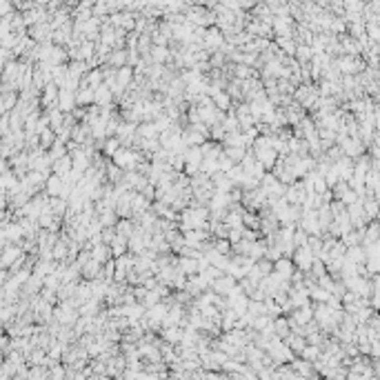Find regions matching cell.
<instances>
[{
  "label": "cell",
  "mask_w": 380,
  "mask_h": 380,
  "mask_svg": "<svg viewBox=\"0 0 380 380\" xmlns=\"http://www.w3.org/2000/svg\"><path fill=\"white\" fill-rule=\"evenodd\" d=\"M223 45H225V36L218 31V27H207V31H205V40H203V49L218 51Z\"/></svg>",
  "instance_id": "obj_1"
},
{
  "label": "cell",
  "mask_w": 380,
  "mask_h": 380,
  "mask_svg": "<svg viewBox=\"0 0 380 380\" xmlns=\"http://www.w3.org/2000/svg\"><path fill=\"white\" fill-rule=\"evenodd\" d=\"M292 263H293V267H298L300 271H309L311 263H314V254H311L307 247H298V249L292 254Z\"/></svg>",
  "instance_id": "obj_2"
},
{
  "label": "cell",
  "mask_w": 380,
  "mask_h": 380,
  "mask_svg": "<svg viewBox=\"0 0 380 380\" xmlns=\"http://www.w3.org/2000/svg\"><path fill=\"white\" fill-rule=\"evenodd\" d=\"M251 151H254V149H251ZM254 158H256V162H260V165H263L264 172H267V169H274L276 160H278V153H276L271 147H267V149H256Z\"/></svg>",
  "instance_id": "obj_3"
},
{
  "label": "cell",
  "mask_w": 380,
  "mask_h": 380,
  "mask_svg": "<svg viewBox=\"0 0 380 380\" xmlns=\"http://www.w3.org/2000/svg\"><path fill=\"white\" fill-rule=\"evenodd\" d=\"M293 271H296V269H293V263L289 258H280V260H276L274 263V274H278L285 283H289V278H292Z\"/></svg>",
  "instance_id": "obj_4"
},
{
  "label": "cell",
  "mask_w": 380,
  "mask_h": 380,
  "mask_svg": "<svg viewBox=\"0 0 380 380\" xmlns=\"http://www.w3.org/2000/svg\"><path fill=\"white\" fill-rule=\"evenodd\" d=\"M172 58V49L169 47H153L149 49V60H151V65H165V62Z\"/></svg>",
  "instance_id": "obj_5"
},
{
  "label": "cell",
  "mask_w": 380,
  "mask_h": 380,
  "mask_svg": "<svg viewBox=\"0 0 380 380\" xmlns=\"http://www.w3.org/2000/svg\"><path fill=\"white\" fill-rule=\"evenodd\" d=\"M236 287V280L232 278V276H220L218 280H213L211 283V289H213V293H220V296H225V293H229L232 289Z\"/></svg>",
  "instance_id": "obj_6"
},
{
  "label": "cell",
  "mask_w": 380,
  "mask_h": 380,
  "mask_svg": "<svg viewBox=\"0 0 380 380\" xmlns=\"http://www.w3.org/2000/svg\"><path fill=\"white\" fill-rule=\"evenodd\" d=\"M112 100H114V96H112V91H109V87H107L105 83H102L98 89H93V105L96 107L112 105Z\"/></svg>",
  "instance_id": "obj_7"
},
{
  "label": "cell",
  "mask_w": 380,
  "mask_h": 380,
  "mask_svg": "<svg viewBox=\"0 0 380 380\" xmlns=\"http://www.w3.org/2000/svg\"><path fill=\"white\" fill-rule=\"evenodd\" d=\"M131 80H134V71H131V67H120V69H116V85L122 89V91L131 85Z\"/></svg>",
  "instance_id": "obj_8"
},
{
  "label": "cell",
  "mask_w": 380,
  "mask_h": 380,
  "mask_svg": "<svg viewBox=\"0 0 380 380\" xmlns=\"http://www.w3.org/2000/svg\"><path fill=\"white\" fill-rule=\"evenodd\" d=\"M58 105H60V112H69L71 107L76 105V93L69 91V89H60V93H58Z\"/></svg>",
  "instance_id": "obj_9"
},
{
  "label": "cell",
  "mask_w": 380,
  "mask_h": 380,
  "mask_svg": "<svg viewBox=\"0 0 380 380\" xmlns=\"http://www.w3.org/2000/svg\"><path fill=\"white\" fill-rule=\"evenodd\" d=\"M85 274V278H91V280H96V278H100V271H102V264L100 263H96V260H91L89 258L87 263L83 264V269H80Z\"/></svg>",
  "instance_id": "obj_10"
},
{
  "label": "cell",
  "mask_w": 380,
  "mask_h": 380,
  "mask_svg": "<svg viewBox=\"0 0 380 380\" xmlns=\"http://www.w3.org/2000/svg\"><path fill=\"white\" fill-rule=\"evenodd\" d=\"M89 256H91V260H96V263H100V264H105V263H109V260H112V254H109V247H107V245L93 247V249L89 251Z\"/></svg>",
  "instance_id": "obj_11"
},
{
  "label": "cell",
  "mask_w": 380,
  "mask_h": 380,
  "mask_svg": "<svg viewBox=\"0 0 380 380\" xmlns=\"http://www.w3.org/2000/svg\"><path fill=\"white\" fill-rule=\"evenodd\" d=\"M96 218H98V223H100V227H102V229H107V227H116V223H118V216H116V211H114V209H107V211L98 213Z\"/></svg>",
  "instance_id": "obj_12"
},
{
  "label": "cell",
  "mask_w": 380,
  "mask_h": 380,
  "mask_svg": "<svg viewBox=\"0 0 380 380\" xmlns=\"http://www.w3.org/2000/svg\"><path fill=\"white\" fill-rule=\"evenodd\" d=\"M107 65H112L114 69L127 67V49H122V51H112V54H109V58H107Z\"/></svg>",
  "instance_id": "obj_13"
},
{
  "label": "cell",
  "mask_w": 380,
  "mask_h": 380,
  "mask_svg": "<svg viewBox=\"0 0 380 380\" xmlns=\"http://www.w3.org/2000/svg\"><path fill=\"white\" fill-rule=\"evenodd\" d=\"M182 160H185V165H198L203 162V151H200V147H187V151L182 153Z\"/></svg>",
  "instance_id": "obj_14"
},
{
  "label": "cell",
  "mask_w": 380,
  "mask_h": 380,
  "mask_svg": "<svg viewBox=\"0 0 380 380\" xmlns=\"http://www.w3.org/2000/svg\"><path fill=\"white\" fill-rule=\"evenodd\" d=\"M125 251H127V240L125 238H120V236H114L112 245H109V254L114 256V260L120 258V256H125Z\"/></svg>",
  "instance_id": "obj_15"
},
{
  "label": "cell",
  "mask_w": 380,
  "mask_h": 380,
  "mask_svg": "<svg viewBox=\"0 0 380 380\" xmlns=\"http://www.w3.org/2000/svg\"><path fill=\"white\" fill-rule=\"evenodd\" d=\"M114 229H116V236H120V238H125V240H129L131 234H134V223H129L127 218H122V220H118Z\"/></svg>",
  "instance_id": "obj_16"
},
{
  "label": "cell",
  "mask_w": 380,
  "mask_h": 380,
  "mask_svg": "<svg viewBox=\"0 0 380 380\" xmlns=\"http://www.w3.org/2000/svg\"><path fill=\"white\" fill-rule=\"evenodd\" d=\"M223 153L234 162V165H240L242 158H245V153H247V149L245 147H225Z\"/></svg>",
  "instance_id": "obj_17"
},
{
  "label": "cell",
  "mask_w": 380,
  "mask_h": 380,
  "mask_svg": "<svg viewBox=\"0 0 380 380\" xmlns=\"http://www.w3.org/2000/svg\"><path fill=\"white\" fill-rule=\"evenodd\" d=\"M211 102H213V107H216L218 112H223V114L232 109V98H229L225 91H220L218 96H213V98H211Z\"/></svg>",
  "instance_id": "obj_18"
},
{
  "label": "cell",
  "mask_w": 380,
  "mask_h": 380,
  "mask_svg": "<svg viewBox=\"0 0 380 380\" xmlns=\"http://www.w3.org/2000/svg\"><path fill=\"white\" fill-rule=\"evenodd\" d=\"M225 147H245V140H242L240 131H234V134H225ZM247 149V147H245Z\"/></svg>",
  "instance_id": "obj_19"
},
{
  "label": "cell",
  "mask_w": 380,
  "mask_h": 380,
  "mask_svg": "<svg viewBox=\"0 0 380 380\" xmlns=\"http://www.w3.org/2000/svg\"><path fill=\"white\" fill-rule=\"evenodd\" d=\"M254 267H256V271H258L263 278H267L271 271H274V263H269V260H264V258H260V260H256L254 263Z\"/></svg>",
  "instance_id": "obj_20"
},
{
  "label": "cell",
  "mask_w": 380,
  "mask_h": 380,
  "mask_svg": "<svg viewBox=\"0 0 380 380\" xmlns=\"http://www.w3.org/2000/svg\"><path fill=\"white\" fill-rule=\"evenodd\" d=\"M362 209H365V213L371 220H376V216H378V203H376V198H365L362 200Z\"/></svg>",
  "instance_id": "obj_21"
},
{
  "label": "cell",
  "mask_w": 380,
  "mask_h": 380,
  "mask_svg": "<svg viewBox=\"0 0 380 380\" xmlns=\"http://www.w3.org/2000/svg\"><path fill=\"white\" fill-rule=\"evenodd\" d=\"M305 247H307V249H309L311 251V254H318V251L320 249H322V238H320V236H307V242H305Z\"/></svg>",
  "instance_id": "obj_22"
},
{
  "label": "cell",
  "mask_w": 380,
  "mask_h": 380,
  "mask_svg": "<svg viewBox=\"0 0 380 380\" xmlns=\"http://www.w3.org/2000/svg\"><path fill=\"white\" fill-rule=\"evenodd\" d=\"M120 147H122V145H120V140H118V138H107L105 145H102V149H105V156H114V153H116Z\"/></svg>",
  "instance_id": "obj_23"
},
{
  "label": "cell",
  "mask_w": 380,
  "mask_h": 380,
  "mask_svg": "<svg viewBox=\"0 0 380 380\" xmlns=\"http://www.w3.org/2000/svg\"><path fill=\"white\" fill-rule=\"evenodd\" d=\"M62 189H65V180H62L60 176H51L49 178V191L54 196H58V194H62Z\"/></svg>",
  "instance_id": "obj_24"
},
{
  "label": "cell",
  "mask_w": 380,
  "mask_h": 380,
  "mask_svg": "<svg viewBox=\"0 0 380 380\" xmlns=\"http://www.w3.org/2000/svg\"><path fill=\"white\" fill-rule=\"evenodd\" d=\"M229 305H232L234 314H245V309H247V305H249V302H247L245 296H236V298H232V302H229Z\"/></svg>",
  "instance_id": "obj_25"
},
{
  "label": "cell",
  "mask_w": 380,
  "mask_h": 380,
  "mask_svg": "<svg viewBox=\"0 0 380 380\" xmlns=\"http://www.w3.org/2000/svg\"><path fill=\"white\" fill-rule=\"evenodd\" d=\"M76 102L78 105H93V91L91 89H80V93H76Z\"/></svg>",
  "instance_id": "obj_26"
},
{
  "label": "cell",
  "mask_w": 380,
  "mask_h": 380,
  "mask_svg": "<svg viewBox=\"0 0 380 380\" xmlns=\"http://www.w3.org/2000/svg\"><path fill=\"white\" fill-rule=\"evenodd\" d=\"M56 172L60 174V176H67V174L71 172V158L69 156H62L60 160L56 162Z\"/></svg>",
  "instance_id": "obj_27"
},
{
  "label": "cell",
  "mask_w": 380,
  "mask_h": 380,
  "mask_svg": "<svg viewBox=\"0 0 380 380\" xmlns=\"http://www.w3.org/2000/svg\"><path fill=\"white\" fill-rule=\"evenodd\" d=\"M232 167H234V162L229 160V158H227V156H225V153H223V156L218 158V172H220V174H227V172H229V169H232Z\"/></svg>",
  "instance_id": "obj_28"
},
{
  "label": "cell",
  "mask_w": 380,
  "mask_h": 380,
  "mask_svg": "<svg viewBox=\"0 0 380 380\" xmlns=\"http://www.w3.org/2000/svg\"><path fill=\"white\" fill-rule=\"evenodd\" d=\"M213 249L218 251L220 256H227V254H229V249H232V245H229L227 240H218L216 245H213Z\"/></svg>",
  "instance_id": "obj_29"
},
{
  "label": "cell",
  "mask_w": 380,
  "mask_h": 380,
  "mask_svg": "<svg viewBox=\"0 0 380 380\" xmlns=\"http://www.w3.org/2000/svg\"><path fill=\"white\" fill-rule=\"evenodd\" d=\"M305 242H307V234L302 232V229L293 232V245H296V247H305Z\"/></svg>",
  "instance_id": "obj_30"
},
{
  "label": "cell",
  "mask_w": 380,
  "mask_h": 380,
  "mask_svg": "<svg viewBox=\"0 0 380 380\" xmlns=\"http://www.w3.org/2000/svg\"><path fill=\"white\" fill-rule=\"evenodd\" d=\"M307 318H311V309L305 305V307H302V309L296 314V320H300V322H307Z\"/></svg>",
  "instance_id": "obj_31"
},
{
  "label": "cell",
  "mask_w": 380,
  "mask_h": 380,
  "mask_svg": "<svg viewBox=\"0 0 380 380\" xmlns=\"http://www.w3.org/2000/svg\"><path fill=\"white\" fill-rule=\"evenodd\" d=\"M49 56H51V60H54V62H58V60H62V58H65V51H62V49H54Z\"/></svg>",
  "instance_id": "obj_32"
}]
</instances>
